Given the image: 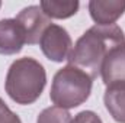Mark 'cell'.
Returning a JSON list of instances; mask_svg holds the SVG:
<instances>
[{"instance_id": "obj_1", "label": "cell", "mask_w": 125, "mask_h": 123, "mask_svg": "<svg viewBox=\"0 0 125 123\" xmlns=\"http://www.w3.org/2000/svg\"><path fill=\"white\" fill-rule=\"evenodd\" d=\"M121 44H125V35L118 25L92 26L77 39L67 58L68 65L77 67L96 78L108 52Z\"/></svg>"}, {"instance_id": "obj_2", "label": "cell", "mask_w": 125, "mask_h": 123, "mask_svg": "<svg viewBox=\"0 0 125 123\" xmlns=\"http://www.w3.org/2000/svg\"><path fill=\"white\" fill-rule=\"evenodd\" d=\"M47 84L44 67L33 58L25 57L13 62L6 75V93L18 104L35 103Z\"/></svg>"}, {"instance_id": "obj_3", "label": "cell", "mask_w": 125, "mask_h": 123, "mask_svg": "<svg viewBox=\"0 0 125 123\" xmlns=\"http://www.w3.org/2000/svg\"><path fill=\"white\" fill-rule=\"evenodd\" d=\"M92 77L83 70L65 65L54 75L51 86V101L61 109H73L83 104L92 93Z\"/></svg>"}, {"instance_id": "obj_4", "label": "cell", "mask_w": 125, "mask_h": 123, "mask_svg": "<svg viewBox=\"0 0 125 123\" xmlns=\"http://www.w3.org/2000/svg\"><path fill=\"white\" fill-rule=\"evenodd\" d=\"M39 45L44 55L54 62H61L67 60L73 49V42L68 32L61 26L52 23L42 33Z\"/></svg>"}, {"instance_id": "obj_5", "label": "cell", "mask_w": 125, "mask_h": 123, "mask_svg": "<svg viewBox=\"0 0 125 123\" xmlns=\"http://www.w3.org/2000/svg\"><path fill=\"white\" fill-rule=\"evenodd\" d=\"M15 19L23 31L25 44H29V45L39 44L42 33L51 25L50 18L42 12L39 6H28L22 9Z\"/></svg>"}, {"instance_id": "obj_6", "label": "cell", "mask_w": 125, "mask_h": 123, "mask_svg": "<svg viewBox=\"0 0 125 123\" xmlns=\"http://www.w3.org/2000/svg\"><path fill=\"white\" fill-rule=\"evenodd\" d=\"M100 75L106 86L125 81V44L116 45L108 52L102 62Z\"/></svg>"}, {"instance_id": "obj_7", "label": "cell", "mask_w": 125, "mask_h": 123, "mask_svg": "<svg viewBox=\"0 0 125 123\" xmlns=\"http://www.w3.org/2000/svg\"><path fill=\"white\" fill-rule=\"evenodd\" d=\"M25 45V35L16 19L0 20V54L13 55Z\"/></svg>"}, {"instance_id": "obj_8", "label": "cell", "mask_w": 125, "mask_h": 123, "mask_svg": "<svg viewBox=\"0 0 125 123\" xmlns=\"http://www.w3.org/2000/svg\"><path fill=\"white\" fill-rule=\"evenodd\" d=\"M90 16L99 26L115 25V22L124 15L125 1L119 0H92L89 3Z\"/></svg>"}, {"instance_id": "obj_9", "label": "cell", "mask_w": 125, "mask_h": 123, "mask_svg": "<svg viewBox=\"0 0 125 123\" xmlns=\"http://www.w3.org/2000/svg\"><path fill=\"white\" fill-rule=\"evenodd\" d=\"M103 100L112 119L118 123H125V81L109 84Z\"/></svg>"}, {"instance_id": "obj_10", "label": "cell", "mask_w": 125, "mask_h": 123, "mask_svg": "<svg viewBox=\"0 0 125 123\" xmlns=\"http://www.w3.org/2000/svg\"><path fill=\"white\" fill-rule=\"evenodd\" d=\"M42 12L51 19H67L77 13L79 1H54V0H44L39 3Z\"/></svg>"}, {"instance_id": "obj_11", "label": "cell", "mask_w": 125, "mask_h": 123, "mask_svg": "<svg viewBox=\"0 0 125 123\" xmlns=\"http://www.w3.org/2000/svg\"><path fill=\"white\" fill-rule=\"evenodd\" d=\"M36 123H71V114L65 109L52 106L39 113Z\"/></svg>"}, {"instance_id": "obj_12", "label": "cell", "mask_w": 125, "mask_h": 123, "mask_svg": "<svg viewBox=\"0 0 125 123\" xmlns=\"http://www.w3.org/2000/svg\"><path fill=\"white\" fill-rule=\"evenodd\" d=\"M0 123H22L19 116L13 113L1 98H0Z\"/></svg>"}, {"instance_id": "obj_13", "label": "cell", "mask_w": 125, "mask_h": 123, "mask_svg": "<svg viewBox=\"0 0 125 123\" xmlns=\"http://www.w3.org/2000/svg\"><path fill=\"white\" fill-rule=\"evenodd\" d=\"M71 123H102V119L90 110H84L80 112L79 114L74 116V119H71Z\"/></svg>"}, {"instance_id": "obj_14", "label": "cell", "mask_w": 125, "mask_h": 123, "mask_svg": "<svg viewBox=\"0 0 125 123\" xmlns=\"http://www.w3.org/2000/svg\"><path fill=\"white\" fill-rule=\"evenodd\" d=\"M0 6H1V3H0Z\"/></svg>"}]
</instances>
